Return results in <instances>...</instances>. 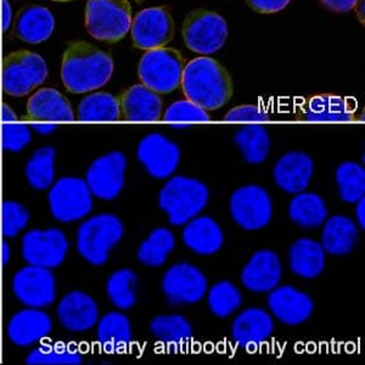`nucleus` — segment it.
I'll return each instance as SVG.
<instances>
[{
	"label": "nucleus",
	"mask_w": 365,
	"mask_h": 365,
	"mask_svg": "<svg viewBox=\"0 0 365 365\" xmlns=\"http://www.w3.org/2000/svg\"><path fill=\"white\" fill-rule=\"evenodd\" d=\"M113 73L110 55L84 41L67 46L61 63V78L67 91L75 94L96 91L108 83Z\"/></svg>",
	"instance_id": "f257e3e1"
},
{
	"label": "nucleus",
	"mask_w": 365,
	"mask_h": 365,
	"mask_svg": "<svg viewBox=\"0 0 365 365\" xmlns=\"http://www.w3.org/2000/svg\"><path fill=\"white\" fill-rule=\"evenodd\" d=\"M182 93L206 111H215L228 103L234 91L232 77L215 58H196L182 71Z\"/></svg>",
	"instance_id": "f03ea898"
},
{
	"label": "nucleus",
	"mask_w": 365,
	"mask_h": 365,
	"mask_svg": "<svg viewBox=\"0 0 365 365\" xmlns=\"http://www.w3.org/2000/svg\"><path fill=\"white\" fill-rule=\"evenodd\" d=\"M208 195L205 182L177 175L162 187L158 204L162 211L168 215L170 225L180 227L202 212L207 206Z\"/></svg>",
	"instance_id": "7ed1b4c3"
},
{
	"label": "nucleus",
	"mask_w": 365,
	"mask_h": 365,
	"mask_svg": "<svg viewBox=\"0 0 365 365\" xmlns=\"http://www.w3.org/2000/svg\"><path fill=\"white\" fill-rule=\"evenodd\" d=\"M123 237V225L111 213H101L83 222L77 232V250L93 266L108 262L110 251Z\"/></svg>",
	"instance_id": "20e7f679"
},
{
	"label": "nucleus",
	"mask_w": 365,
	"mask_h": 365,
	"mask_svg": "<svg viewBox=\"0 0 365 365\" xmlns=\"http://www.w3.org/2000/svg\"><path fill=\"white\" fill-rule=\"evenodd\" d=\"M132 21L128 0H88L86 27L98 41L120 42L128 34Z\"/></svg>",
	"instance_id": "39448f33"
},
{
	"label": "nucleus",
	"mask_w": 365,
	"mask_h": 365,
	"mask_svg": "<svg viewBox=\"0 0 365 365\" xmlns=\"http://www.w3.org/2000/svg\"><path fill=\"white\" fill-rule=\"evenodd\" d=\"M46 77L48 66L44 58L29 50H17L3 60L1 86L6 96H27L39 87Z\"/></svg>",
	"instance_id": "423d86ee"
},
{
	"label": "nucleus",
	"mask_w": 365,
	"mask_h": 365,
	"mask_svg": "<svg viewBox=\"0 0 365 365\" xmlns=\"http://www.w3.org/2000/svg\"><path fill=\"white\" fill-rule=\"evenodd\" d=\"M184 67L178 50L163 46L143 55L138 73L144 86L158 94H167L180 87Z\"/></svg>",
	"instance_id": "0eeeda50"
},
{
	"label": "nucleus",
	"mask_w": 365,
	"mask_h": 365,
	"mask_svg": "<svg viewBox=\"0 0 365 365\" xmlns=\"http://www.w3.org/2000/svg\"><path fill=\"white\" fill-rule=\"evenodd\" d=\"M49 208L55 220L72 223L82 220L93 208V194L84 179L63 177L51 185L48 195Z\"/></svg>",
	"instance_id": "6e6552de"
},
{
	"label": "nucleus",
	"mask_w": 365,
	"mask_h": 365,
	"mask_svg": "<svg viewBox=\"0 0 365 365\" xmlns=\"http://www.w3.org/2000/svg\"><path fill=\"white\" fill-rule=\"evenodd\" d=\"M228 25L223 17L210 10L197 9L187 15L182 25L185 46L199 54L216 53L225 46Z\"/></svg>",
	"instance_id": "1a4fd4ad"
},
{
	"label": "nucleus",
	"mask_w": 365,
	"mask_h": 365,
	"mask_svg": "<svg viewBox=\"0 0 365 365\" xmlns=\"http://www.w3.org/2000/svg\"><path fill=\"white\" fill-rule=\"evenodd\" d=\"M229 207L232 220L245 230L264 228L273 216L269 194L259 185H246L234 191Z\"/></svg>",
	"instance_id": "9d476101"
},
{
	"label": "nucleus",
	"mask_w": 365,
	"mask_h": 365,
	"mask_svg": "<svg viewBox=\"0 0 365 365\" xmlns=\"http://www.w3.org/2000/svg\"><path fill=\"white\" fill-rule=\"evenodd\" d=\"M68 247L70 244L61 229H34L22 237V256L31 266L56 268L65 261Z\"/></svg>",
	"instance_id": "9b49d317"
},
{
	"label": "nucleus",
	"mask_w": 365,
	"mask_h": 365,
	"mask_svg": "<svg viewBox=\"0 0 365 365\" xmlns=\"http://www.w3.org/2000/svg\"><path fill=\"white\" fill-rule=\"evenodd\" d=\"M13 292L29 308L49 307L56 297L55 277L48 268L29 264L14 275Z\"/></svg>",
	"instance_id": "f8f14e48"
},
{
	"label": "nucleus",
	"mask_w": 365,
	"mask_h": 365,
	"mask_svg": "<svg viewBox=\"0 0 365 365\" xmlns=\"http://www.w3.org/2000/svg\"><path fill=\"white\" fill-rule=\"evenodd\" d=\"M132 39L139 49H158L175 37V21L165 6L141 10L130 26Z\"/></svg>",
	"instance_id": "ddd939ff"
},
{
	"label": "nucleus",
	"mask_w": 365,
	"mask_h": 365,
	"mask_svg": "<svg viewBox=\"0 0 365 365\" xmlns=\"http://www.w3.org/2000/svg\"><path fill=\"white\" fill-rule=\"evenodd\" d=\"M162 290L172 304H192L204 299L207 279L187 262L170 267L162 279Z\"/></svg>",
	"instance_id": "4468645a"
},
{
	"label": "nucleus",
	"mask_w": 365,
	"mask_h": 365,
	"mask_svg": "<svg viewBox=\"0 0 365 365\" xmlns=\"http://www.w3.org/2000/svg\"><path fill=\"white\" fill-rule=\"evenodd\" d=\"M127 158L120 151H113L96 158L87 170L86 182L93 196L101 200H113L125 185Z\"/></svg>",
	"instance_id": "2eb2a0df"
},
{
	"label": "nucleus",
	"mask_w": 365,
	"mask_h": 365,
	"mask_svg": "<svg viewBox=\"0 0 365 365\" xmlns=\"http://www.w3.org/2000/svg\"><path fill=\"white\" fill-rule=\"evenodd\" d=\"M137 155L146 172L156 179H166L173 175L180 161L178 145L160 133L143 138Z\"/></svg>",
	"instance_id": "dca6fc26"
},
{
	"label": "nucleus",
	"mask_w": 365,
	"mask_h": 365,
	"mask_svg": "<svg viewBox=\"0 0 365 365\" xmlns=\"http://www.w3.org/2000/svg\"><path fill=\"white\" fill-rule=\"evenodd\" d=\"M357 104L353 99L332 94H319L299 106V120L316 123H349L356 120Z\"/></svg>",
	"instance_id": "f3484780"
},
{
	"label": "nucleus",
	"mask_w": 365,
	"mask_h": 365,
	"mask_svg": "<svg viewBox=\"0 0 365 365\" xmlns=\"http://www.w3.org/2000/svg\"><path fill=\"white\" fill-rule=\"evenodd\" d=\"M58 322L72 332H84L96 327L99 320V307L83 291H72L58 302Z\"/></svg>",
	"instance_id": "a211bd4d"
},
{
	"label": "nucleus",
	"mask_w": 365,
	"mask_h": 365,
	"mask_svg": "<svg viewBox=\"0 0 365 365\" xmlns=\"http://www.w3.org/2000/svg\"><path fill=\"white\" fill-rule=\"evenodd\" d=\"M267 302L277 319L292 327L307 322L314 309L311 297L292 287H274Z\"/></svg>",
	"instance_id": "6ab92c4d"
},
{
	"label": "nucleus",
	"mask_w": 365,
	"mask_h": 365,
	"mask_svg": "<svg viewBox=\"0 0 365 365\" xmlns=\"http://www.w3.org/2000/svg\"><path fill=\"white\" fill-rule=\"evenodd\" d=\"M282 279V263L277 253L261 250L250 258L241 272L242 285L256 294L269 292Z\"/></svg>",
	"instance_id": "aec40b11"
},
{
	"label": "nucleus",
	"mask_w": 365,
	"mask_h": 365,
	"mask_svg": "<svg viewBox=\"0 0 365 365\" xmlns=\"http://www.w3.org/2000/svg\"><path fill=\"white\" fill-rule=\"evenodd\" d=\"M53 329V320L39 308L17 312L6 328L9 340L17 347H29L46 339Z\"/></svg>",
	"instance_id": "412c9836"
},
{
	"label": "nucleus",
	"mask_w": 365,
	"mask_h": 365,
	"mask_svg": "<svg viewBox=\"0 0 365 365\" xmlns=\"http://www.w3.org/2000/svg\"><path fill=\"white\" fill-rule=\"evenodd\" d=\"M313 160L302 151H291L279 158L274 167V179L282 190L299 194L306 190L313 177Z\"/></svg>",
	"instance_id": "4be33fe9"
},
{
	"label": "nucleus",
	"mask_w": 365,
	"mask_h": 365,
	"mask_svg": "<svg viewBox=\"0 0 365 365\" xmlns=\"http://www.w3.org/2000/svg\"><path fill=\"white\" fill-rule=\"evenodd\" d=\"M120 117L129 122H158L162 116V100L144 84H135L120 96Z\"/></svg>",
	"instance_id": "5701e85b"
},
{
	"label": "nucleus",
	"mask_w": 365,
	"mask_h": 365,
	"mask_svg": "<svg viewBox=\"0 0 365 365\" xmlns=\"http://www.w3.org/2000/svg\"><path fill=\"white\" fill-rule=\"evenodd\" d=\"M27 113L37 122L67 123L75 120L68 100L53 88H42L36 91L27 103Z\"/></svg>",
	"instance_id": "b1692460"
},
{
	"label": "nucleus",
	"mask_w": 365,
	"mask_h": 365,
	"mask_svg": "<svg viewBox=\"0 0 365 365\" xmlns=\"http://www.w3.org/2000/svg\"><path fill=\"white\" fill-rule=\"evenodd\" d=\"M273 331L272 317L261 308H249L242 312L235 318L232 327V339L245 349L262 344Z\"/></svg>",
	"instance_id": "393cba45"
},
{
	"label": "nucleus",
	"mask_w": 365,
	"mask_h": 365,
	"mask_svg": "<svg viewBox=\"0 0 365 365\" xmlns=\"http://www.w3.org/2000/svg\"><path fill=\"white\" fill-rule=\"evenodd\" d=\"M182 241L197 255L210 256L220 251L225 237L216 220L210 217H195L182 230Z\"/></svg>",
	"instance_id": "a878e982"
},
{
	"label": "nucleus",
	"mask_w": 365,
	"mask_h": 365,
	"mask_svg": "<svg viewBox=\"0 0 365 365\" xmlns=\"http://www.w3.org/2000/svg\"><path fill=\"white\" fill-rule=\"evenodd\" d=\"M55 29V19L49 9L32 5L17 14L15 32L17 37L29 44L49 39Z\"/></svg>",
	"instance_id": "bb28decb"
},
{
	"label": "nucleus",
	"mask_w": 365,
	"mask_h": 365,
	"mask_svg": "<svg viewBox=\"0 0 365 365\" xmlns=\"http://www.w3.org/2000/svg\"><path fill=\"white\" fill-rule=\"evenodd\" d=\"M289 262L296 275L304 279L317 278L325 267L323 246L312 239H299L291 246Z\"/></svg>",
	"instance_id": "cd10ccee"
},
{
	"label": "nucleus",
	"mask_w": 365,
	"mask_h": 365,
	"mask_svg": "<svg viewBox=\"0 0 365 365\" xmlns=\"http://www.w3.org/2000/svg\"><path fill=\"white\" fill-rule=\"evenodd\" d=\"M358 241V229L352 220L344 216H334L327 220L322 234L324 251L341 256L351 252Z\"/></svg>",
	"instance_id": "c85d7f7f"
},
{
	"label": "nucleus",
	"mask_w": 365,
	"mask_h": 365,
	"mask_svg": "<svg viewBox=\"0 0 365 365\" xmlns=\"http://www.w3.org/2000/svg\"><path fill=\"white\" fill-rule=\"evenodd\" d=\"M98 341L105 352H123L132 340L129 319L118 312L105 314L98 324Z\"/></svg>",
	"instance_id": "c756f323"
},
{
	"label": "nucleus",
	"mask_w": 365,
	"mask_h": 365,
	"mask_svg": "<svg viewBox=\"0 0 365 365\" xmlns=\"http://www.w3.org/2000/svg\"><path fill=\"white\" fill-rule=\"evenodd\" d=\"M289 216L302 228H318L327 220L328 208L319 195L302 191L291 200Z\"/></svg>",
	"instance_id": "7c9ffc66"
},
{
	"label": "nucleus",
	"mask_w": 365,
	"mask_h": 365,
	"mask_svg": "<svg viewBox=\"0 0 365 365\" xmlns=\"http://www.w3.org/2000/svg\"><path fill=\"white\" fill-rule=\"evenodd\" d=\"M120 118V100L108 93L89 94L78 106L81 122H116Z\"/></svg>",
	"instance_id": "2f4dec72"
},
{
	"label": "nucleus",
	"mask_w": 365,
	"mask_h": 365,
	"mask_svg": "<svg viewBox=\"0 0 365 365\" xmlns=\"http://www.w3.org/2000/svg\"><path fill=\"white\" fill-rule=\"evenodd\" d=\"M175 237L170 229H154L137 251L139 261L148 267H161L175 250Z\"/></svg>",
	"instance_id": "473e14b6"
},
{
	"label": "nucleus",
	"mask_w": 365,
	"mask_h": 365,
	"mask_svg": "<svg viewBox=\"0 0 365 365\" xmlns=\"http://www.w3.org/2000/svg\"><path fill=\"white\" fill-rule=\"evenodd\" d=\"M25 175L29 185L34 189H49L55 178L54 148L44 146L36 150L26 165Z\"/></svg>",
	"instance_id": "72a5a7b5"
},
{
	"label": "nucleus",
	"mask_w": 365,
	"mask_h": 365,
	"mask_svg": "<svg viewBox=\"0 0 365 365\" xmlns=\"http://www.w3.org/2000/svg\"><path fill=\"white\" fill-rule=\"evenodd\" d=\"M234 143L242 153L245 161L258 165L266 161L270 149L269 134L262 127H246L237 130Z\"/></svg>",
	"instance_id": "f704fd0d"
},
{
	"label": "nucleus",
	"mask_w": 365,
	"mask_h": 365,
	"mask_svg": "<svg viewBox=\"0 0 365 365\" xmlns=\"http://www.w3.org/2000/svg\"><path fill=\"white\" fill-rule=\"evenodd\" d=\"M106 294L120 309L134 307L138 299V277L133 270H116L106 282Z\"/></svg>",
	"instance_id": "c9c22d12"
},
{
	"label": "nucleus",
	"mask_w": 365,
	"mask_h": 365,
	"mask_svg": "<svg viewBox=\"0 0 365 365\" xmlns=\"http://www.w3.org/2000/svg\"><path fill=\"white\" fill-rule=\"evenodd\" d=\"M1 148L5 151L19 153L25 149L32 139L29 127L17 118L16 113L8 105L1 108V125H0Z\"/></svg>",
	"instance_id": "e433bc0d"
},
{
	"label": "nucleus",
	"mask_w": 365,
	"mask_h": 365,
	"mask_svg": "<svg viewBox=\"0 0 365 365\" xmlns=\"http://www.w3.org/2000/svg\"><path fill=\"white\" fill-rule=\"evenodd\" d=\"M82 361L78 349L66 344H42L26 358L29 365H78Z\"/></svg>",
	"instance_id": "4c0bfd02"
},
{
	"label": "nucleus",
	"mask_w": 365,
	"mask_h": 365,
	"mask_svg": "<svg viewBox=\"0 0 365 365\" xmlns=\"http://www.w3.org/2000/svg\"><path fill=\"white\" fill-rule=\"evenodd\" d=\"M336 182L341 199L354 204L364 197L365 170L356 162H342L336 170Z\"/></svg>",
	"instance_id": "58836bf2"
},
{
	"label": "nucleus",
	"mask_w": 365,
	"mask_h": 365,
	"mask_svg": "<svg viewBox=\"0 0 365 365\" xmlns=\"http://www.w3.org/2000/svg\"><path fill=\"white\" fill-rule=\"evenodd\" d=\"M150 330L156 339L170 344H185L192 340V329L184 317L158 316L150 323Z\"/></svg>",
	"instance_id": "ea45409f"
},
{
	"label": "nucleus",
	"mask_w": 365,
	"mask_h": 365,
	"mask_svg": "<svg viewBox=\"0 0 365 365\" xmlns=\"http://www.w3.org/2000/svg\"><path fill=\"white\" fill-rule=\"evenodd\" d=\"M207 302L215 316L227 318L240 307L242 296L232 282L225 280L217 282L216 285L210 289Z\"/></svg>",
	"instance_id": "a19ab883"
},
{
	"label": "nucleus",
	"mask_w": 365,
	"mask_h": 365,
	"mask_svg": "<svg viewBox=\"0 0 365 365\" xmlns=\"http://www.w3.org/2000/svg\"><path fill=\"white\" fill-rule=\"evenodd\" d=\"M211 120L207 111L194 104L190 100H179L167 108L163 115V120L173 123L177 127L187 125V123H201Z\"/></svg>",
	"instance_id": "79ce46f5"
},
{
	"label": "nucleus",
	"mask_w": 365,
	"mask_h": 365,
	"mask_svg": "<svg viewBox=\"0 0 365 365\" xmlns=\"http://www.w3.org/2000/svg\"><path fill=\"white\" fill-rule=\"evenodd\" d=\"M1 212V234L6 237H15L29 225V212L24 205L16 201H4L0 206Z\"/></svg>",
	"instance_id": "37998d69"
},
{
	"label": "nucleus",
	"mask_w": 365,
	"mask_h": 365,
	"mask_svg": "<svg viewBox=\"0 0 365 365\" xmlns=\"http://www.w3.org/2000/svg\"><path fill=\"white\" fill-rule=\"evenodd\" d=\"M227 122H240V123H264L269 122V113L258 105H241L230 110L225 115Z\"/></svg>",
	"instance_id": "c03bdc74"
},
{
	"label": "nucleus",
	"mask_w": 365,
	"mask_h": 365,
	"mask_svg": "<svg viewBox=\"0 0 365 365\" xmlns=\"http://www.w3.org/2000/svg\"><path fill=\"white\" fill-rule=\"evenodd\" d=\"M246 1L257 13L273 14L287 8L291 0H246Z\"/></svg>",
	"instance_id": "a18cd8bd"
},
{
	"label": "nucleus",
	"mask_w": 365,
	"mask_h": 365,
	"mask_svg": "<svg viewBox=\"0 0 365 365\" xmlns=\"http://www.w3.org/2000/svg\"><path fill=\"white\" fill-rule=\"evenodd\" d=\"M324 6L335 13H347L354 8L358 0H320Z\"/></svg>",
	"instance_id": "49530a36"
},
{
	"label": "nucleus",
	"mask_w": 365,
	"mask_h": 365,
	"mask_svg": "<svg viewBox=\"0 0 365 365\" xmlns=\"http://www.w3.org/2000/svg\"><path fill=\"white\" fill-rule=\"evenodd\" d=\"M11 20H13V9H11V5H10L8 0H3V4H1V26H3V31H8L9 27L11 25Z\"/></svg>",
	"instance_id": "de8ad7c7"
},
{
	"label": "nucleus",
	"mask_w": 365,
	"mask_h": 365,
	"mask_svg": "<svg viewBox=\"0 0 365 365\" xmlns=\"http://www.w3.org/2000/svg\"><path fill=\"white\" fill-rule=\"evenodd\" d=\"M10 259H11V247L9 246L6 241H3L0 244V266L8 264Z\"/></svg>",
	"instance_id": "09e8293b"
},
{
	"label": "nucleus",
	"mask_w": 365,
	"mask_h": 365,
	"mask_svg": "<svg viewBox=\"0 0 365 365\" xmlns=\"http://www.w3.org/2000/svg\"><path fill=\"white\" fill-rule=\"evenodd\" d=\"M356 216H357L358 223L361 225V229L365 228V200L361 197L357 201V207H356Z\"/></svg>",
	"instance_id": "8fccbe9b"
},
{
	"label": "nucleus",
	"mask_w": 365,
	"mask_h": 365,
	"mask_svg": "<svg viewBox=\"0 0 365 365\" xmlns=\"http://www.w3.org/2000/svg\"><path fill=\"white\" fill-rule=\"evenodd\" d=\"M38 133L41 134H50L51 132H54L55 125L49 122H36L32 125Z\"/></svg>",
	"instance_id": "3c124183"
},
{
	"label": "nucleus",
	"mask_w": 365,
	"mask_h": 365,
	"mask_svg": "<svg viewBox=\"0 0 365 365\" xmlns=\"http://www.w3.org/2000/svg\"><path fill=\"white\" fill-rule=\"evenodd\" d=\"M354 8L357 9L358 17L361 20V24H364V0H358Z\"/></svg>",
	"instance_id": "603ef678"
},
{
	"label": "nucleus",
	"mask_w": 365,
	"mask_h": 365,
	"mask_svg": "<svg viewBox=\"0 0 365 365\" xmlns=\"http://www.w3.org/2000/svg\"><path fill=\"white\" fill-rule=\"evenodd\" d=\"M1 206V204H0ZM0 235H1V212H0Z\"/></svg>",
	"instance_id": "864d4df0"
},
{
	"label": "nucleus",
	"mask_w": 365,
	"mask_h": 365,
	"mask_svg": "<svg viewBox=\"0 0 365 365\" xmlns=\"http://www.w3.org/2000/svg\"><path fill=\"white\" fill-rule=\"evenodd\" d=\"M54 1H71V0H54Z\"/></svg>",
	"instance_id": "5fc2aeb1"
},
{
	"label": "nucleus",
	"mask_w": 365,
	"mask_h": 365,
	"mask_svg": "<svg viewBox=\"0 0 365 365\" xmlns=\"http://www.w3.org/2000/svg\"><path fill=\"white\" fill-rule=\"evenodd\" d=\"M0 146H1V137H0Z\"/></svg>",
	"instance_id": "6e6d98bb"
},
{
	"label": "nucleus",
	"mask_w": 365,
	"mask_h": 365,
	"mask_svg": "<svg viewBox=\"0 0 365 365\" xmlns=\"http://www.w3.org/2000/svg\"><path fill=\"white\" fill-rule=\"evenodd\" d=\"M137 1H139V3H141V1H144V0H137Z\"/></svg>",
	"instance_id": "4d7b16f0"
},
{
	"label": "nucleus",
	"mask_w": 365,
	"mask_h": 365,
	"mask_svg": "<svg viewBox=\"0 0 365 365\" xmlns=\"http://www.w3.org/2000/svg\"><path fill=\"white\" fill-rule=\"evenodd\" d=\"M0 352H1V344H0Z\"/></svg>",
	"instance_id": "13d9d810"
}]
</instances>
